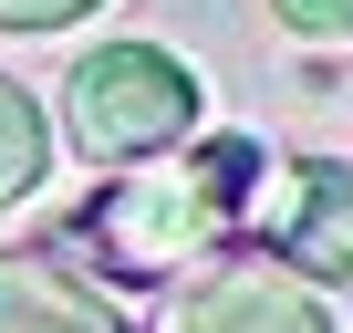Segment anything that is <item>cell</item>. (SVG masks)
<instances>
[{
  "mask_svg": "<svg viewBox=\"0 0 353 333\" xmlns=\"http://www.w3.org/2000/svg\"><path fill=\"white\" fill-rule=\"evenodd\" d=\"M260 188V146L250 135H198L188 156H135L114 166V188L83 209V240L114 260V271H176V260H198L229 240V219L250 209Z\"/></svg>",
  "mask_w": 353,
  "mask_h": 333,
  "instance_id": "cell-1",
  "label": "cell"
},
{
  "mask_svg": "<svg viewBox=\"0 0 353 333\" xmlns=\"http://www.w3.org/2000/svg\"><path fill=\"white\" fill-rule=\"evenodd\" d=\"M188 125H198V73L156 42H94L63 73V135L94 166L166 156V146H188Z\"/></svg>",
  "mask_w": 353,
  "mask_h": 333,
  "instance_id": "cell-2",
  "label": "cell"
},
{
  "mask_svg": "<svg viewBox=\"0 0 353 333\" xmlns=\"http://www.w3.org/2000/svg\"><path fill=\"white\" fill-rule=\"evenodd\" d=\"M145 333H332V312H322V292H312L291 260H270V250H219L208 271H188V281L166 292V312H156Z\"/></svg>",
  "mask_w": 353,
  "mask_h": 333,
  "instance_id": "cell-3",
  "label": "cell"
},
{
  "mask_svg": "<svg viewBox=\"0 0 353 333\" xmlns=\"http://www.w3.org/2000/svg\"><path fill=\"white\" fill-rule=\"evenodd\" d=\"M270 260H291L301 281H353V166H322V156L291 166L270 209Z\"/></svg>",
  "mask_w": 353,
  "mask_h": 333,
  "instance_id": "cell-4",
  "label": "cell"
},
{
  "mask_svg": "<svg viewBox=\"0 0 353 333\" xmlns=\"http://www.w3.org/2000/svg\"><path fill=\"white\" fill-rule=\"evenodd\" d=\"M0 333H135L73 260L52 250H0Z\"/></svg>",
  "mask_w": 353,
  "mask_h": 333,
  "instance_id": "cell-5",
  "label": "cell"
},
{
  "mask_svg": "<svg viewBox=\"0 0 353 333\" xmlns=\"http://www.w3.org/2000/svg\"><path fill=\"white\" fill-rule=\"evenodd\" d=\"M42 178H52V115H42L32 84L0 73V209H21Z\"/></svg>",
  "mask_w": 353,
  "mask_h": 333,
  "instance_id": "cell-6",
  "label": "cell"
},
{
  "mask_svg": "<svg viewBox=\"0 0 353 333\" xmlns=\"http://www.w3.org/2000/svg\"><path fill=\"white\" fill-rule=\"evenodd\" d=\"M301 42H353V0H270Z\"/></svg>",
  "mask_w": 353,
  "mask_h": 333,
  "instance_id": "cell-7",
  "label": "cell"
},
{
  "mask_svg": "<svg viewBox=\"0 0 353 333\" xmlns=\"http://www.w3.org/2000/svg\"><path fill=\"white\" fill-rule=\"evenodd\" d=\"M83 11H104V0H0V32H63Z\"/></svg>",
  "mask_w": 353,
  "mask_h": 333,
  "instance_id": "cell-8",
  "label": "cell"
}]
</instances>
